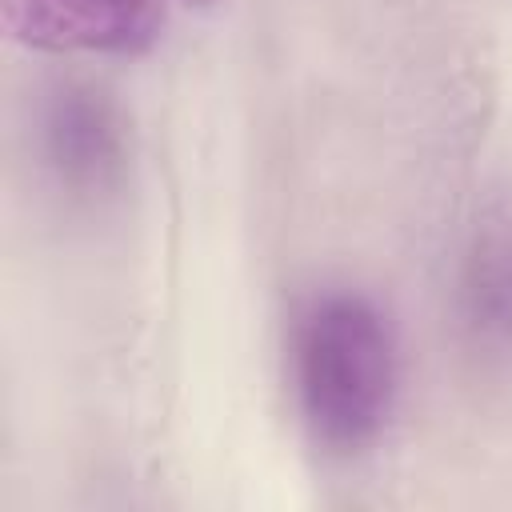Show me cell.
<instances>
[{
	"mask_svg": "<svg viewBox=\"0 0 512 512\" xmlns=\"http://www.w3.org/2000/svg\"><path fill=\"white\" fill-rule=\"evenodd\" d=\"M468 316L484 332H512V240L488 236L476 244L464 272Z\"/></svg>",
	"mask_w": 512,
	"mask_h": 512,
	"instance_id": "4",
	"label": "cell"
},
{
	"mask_svg": "<svg viewBox=\"0 0 512 512\" xmlns=\"http://www.w3.org/2000/svg\"><path fill=\"white\" fill-rule=\"evenodd\" d=\"M288 360L300 420L324 452L356 456L384 436L400 392V344L372 296L356 288L312 296L296 316Z\"/></svg>",
	"mask_w": 512,
	"mask_h": 512,
	"instance_id": "1",
	"label": "cell"
},
{
	"mask_svg": "<svg viewBox=\"0 0 512 512\" xmlns=\"http://www.w3.org/2000/svg\"><path fill=\"white\" fill-rule=\"evenodd\" d=\"M8 40L56 56H144L160 44L168 0H0Z\"/></svg>",
	"mask_w": 512,
	"mask_h": 512,
	"instance_id": "2",
	"label": "cell"
},
{
	"mask_svg": "<svg viewBox=\"0 0 512 512\" xmlns=\"http://www.w3.org/2000/svg\"><path fill=\"white\" fill-rule=\"evenodd\" d=\"M40 144L48 168L72 188H104L124 172L128 132L120 108L88 84H64L48 96L40 116Z\"/></svg>",
	"mask_w": 512,
	"mask_h": 512,
	"instance_id": "3",
	"label": "cell"
},
{
	"mask_svg": "<svg viewBox=\"0 0 512 512\" xmlns=\"http://www.w3.org/2000/svg\"><path fill=\"white\" fill-rule=\"evenodd\" d=\"M184 4H192V8H212V4H220V0H184Z\"/></svg>",
	"mask_w": 512,
	"mask_h": 512,
	"instance_id": "5",
	"label": "cell"
}]
</instances>
